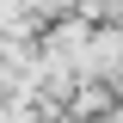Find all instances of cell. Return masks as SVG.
<instances>
[{
	"label": "cell",
	"mask_w": 123,
	"mask_h": 123,
	"mask_svg": "<svg viewBox=\"0 0 123 123\" xmlns=\"http://www.w3.org/2000/svg\"><path fill=\"white\" fill-rule=\"evenodd\" d=\"M98 123H123V105H117V111H111V117H98Z\"/></svg>",
	"instance_id": "7a4b0ae2"
},
{
	"label": "cell",
	"mask_w": 123,
	"mask_h": 123,
	"mask_svg": "<svg viewBox=\"0 0 123 123\" xmlns=\"http://www.w3.org/2000/svg\"><path fill=\"white\" fill-rule=\"evenodd\" d=\"M0 92H6V55H0Z\"/></svg>",
	"instance_id": "3957f363"
},
{
	"label": "cell",
	"mask_w": 123,
	"mask_h": 123,
	"mask_svg": "<svg viewBox=\"0 0 123 123\" xmlns=\"http://www.w3.org/2000/svg\"><path fill=\"white\" fill-rule=\"evenodd\" d=\"M0 123H37V117H31L25 98H12V92H6V98H0Z\"/></svg>",
	"instance_id": "6da1fadb"
}]
</instances>
